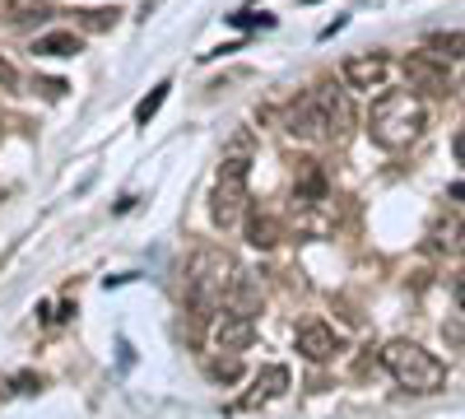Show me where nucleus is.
<instances>
[{
	"label": "nucleus",
	"mask_w": 465,
	"mask_h": 419,
	"mask_svg": "<svg viewBox=\"0 0 465 419\" xmlns=\"http://www.w3.org/2000/svg\"><path fill=\"white\" fill-rule=\"evenodd\" d=\"M252 164H256V140H252V131H238V135L223 145L219 177H214V192H210V219H214L219 228H232V224L242 219Z\"/></svg>",
	"instance_id": "obj_1"
},
{
	"label": "nucleus",
	"mask_w": 465,
	"mask_h": 419,
	"mask_svg": "<svg viewBox=\"0 0 465 419\" xmlns=\"http://www.w3.org/2000/svg\"><path fill=\"white\" fill-rule=\"evenodd\" d=\"M423 126H429V107H423L414 89L381 94L368 112V135L377 149H410L423 135Z\"/></svg>",
	"instance_id": "obj_2"
},
{
	"label": "nucleus",
	"mask_w": 465,
	"mask_h": 419,
	"mask_svg": "<svg viewBox=\"0 0 465 419\" xmlns=\"http://www.w3.org/2000/svg\"><path fill=\"white\" fill-rule=\"evenodd\" d=\"M232 271H238V261H232L228 252H219V247H205V252L191 256V265H186V308L201 326L223 308Z\"/></svg>",
	"instance_id": "obj_3"
},
{
	"label": "nucleus",
	"mask_w": 465,
	"mask_h": 419,
	"mask_svg": "<svg viewBox=\"0 0 465 419\" xmlns=\"http://www.w3.org/2000/svg\"><path fill=\"white\" fill-rule=\"evenodd\" d=\"M381 364L414 396H429V392H442L447 387V364L433 350H423L419 340H391V345L381 350Z\"/></svg>",
	"instance_id": "obj_4"
},
{
	"label": "nucleus",
	"mask_w": 465,
	"mask_h": 419,
	"mask_svg": "<svg viewBox=\"0 0 465 419\" xmlns=\"http://www.w3.org/2000/svg\"><path fill=\"white\" fill-rule=\"evenodd\" d=\"M307 103H312V112H317L322 140L344 145L349 131H354V103H349V89H340V85H317L312 94H307Z\"/></svg>",
	"instance_id": "obj_5"
},
{
	"label": "nucleus",
	"mask_w": 465,
	"mask_h": 419,
	"mask_svg": "<svg viewBox=\"0 0 465 419\" xmlns=\"http://www.w3.org/2000/svg\"><path fill=\"white\" fill-rule=\"evenodd\" d=\"M214 326H210V345L219 350V354H242V350H252V340H256V317H238V313H214L210 317Z\"/></svg>",
	"instance_id": "obj_6"
},
{
	"label": "nucleus",
	"mask_w": 465,
	"mask_h": 419,
	"mask_svg": "<svg viewBox=\"0 0 465 419\" xmlns=\"http://www.w3.org/2000/svg\"><path fill=\"white\" fill-rule=\"evenodd\" d=\"M340 75H344V89H381L386 75H391V61L381 52H363V56H349Z\"/></svg>",
	"instance_id": "obj_7"
},
{
	"label": "nucleus",
	"mask_w": 465,
	"mask_h": 419,
	"mask_svg": "<svg viewBox=\"0 0 465 419\" xmlns=\"http://www.w3.org/2000/svg\"><path fill=\"white\" fill-rule=\"evenodd\" d=\"M405 80H410V89H419V94H447V89H451L447 65L433 61L429 52H410V56H405Z\"/></svg>",
	"instance_id": "obj_8"
},
{
	"label": "nucleus",
	"mask_w": 465,
	"mask_h": 419,
	"mask_svg": "<svg viewBox=\"0 0 465 419\" xmlns=\"http://www.w3.org/2000/svg\"><path fill=\"white\" fill-rule=\"evenodd\" d=\"M298 354L307 364H331L340 354V335L326 322H307V326H298Z\"/></svg>",
	"instance_id": "obj_9"
},
{
	"label": "nucleus",
	"mask_w": 465,
	"mask_h": 419,
	"mask_svg": "<svg viewBox=\"0 0 465 419\" xmlns=\"http://www.w3.org/2000/svg\"><path fill=\"white\" fill-rule=\"evenodd\" d=\"M223 313H238V317H256L261 313V284L247 271H232L228 294H223Z\"/></svg>",
	"instance_id": "obj_10"
},
{
	"label": "nucleus",
	"mask_w": 465,
	"mask_h": 419,
	"mask_svg": "<svg viewBox=\"0 0 465 419\" xmlns=\"http://www.w3.org/2000/svg\"><path fill=\"white\" fill-rule=\"evenodd\" d=\"M284 392H289V368H284V364H270V368L256 373V383H252V392H247V405H265V401H275V396H284Z\"/></svg>",
	"instance_id": "obj_11"
},
{
	"label": "nucleus",
	"mask_w": 465,
	"mask_h": 419,
	"mask_svg": "<svg viewBox=\"0 0 465 419\" xmlns=\"http://www.w3.org/2000/svg\"><path fill=\"white\" fill-rule=\"evenodd\" d=\"M284 131L293 135V140H322V126H317V112H312V103H307V94L284 112Z\"/></svg>",
	"instance_id": "obj_12"
},
{
	"label": "nucleus",
	"mask_w": 465,
	"mask_h": 419,
	"mask_svg": "<svg viewBox=\"0 0 465 419\" xmlns=\"http://www.w3.org/2000/svg\"><path fill=\"white\" fill-rule=\"evenodd\" d=\"M33 52H37V56H80L84 43H80L74 33H43V37L33 43Z\"/></svg>",
	"instance_id": "obj_13"
},
{
	"label": "nucleus",
	"mask_w": 465,
	"mask_h": 419,
	"mask_svg": "<svg viewBox=\"0 0 465 419\" xmlns=\"http://www.w3.org/2000/svg\"><path fill=\"white\" fill-rule=\"evenodd\" d=\"M247 243H252V247H275V243H280V219L252 210V219H247Z\"/></svg>",
	"instance_id": "obj_14"
},
{
	"label": "nucleus",
	"mask_w": 465,
	"mask_h": 419,
	"mask_svg": "<svg viewBox=\"0 0 465 419\" xmlns=\"http://www.w3.org/2000/svg\"><path fill=\"white\" fill-rule=\"evenodd\" d=\"M56 5L52 0H5V19L10 24H33V19H47Z\"/></svg>",
	"instance_id": "obj_15"
},
{
	"label": "nucleus",
	"mask_w": 465,
	"mask_h": 419,
	"mask_svg": "<svg viewBox=\"0 0 465 419\" xmlns=\"http://www.w3.org/2000/svg\"><path fill=\"white\" fill-rule=\"evenodd\" d=\"M429 56L442 61V65H456V61H460V33H438V37H429Z\"/></svg>",
	"instance_id": "obj_16"
},
{
	"label": "nucleus",
	"mask_w": 465,
	"mask_h": 419,
	"mask_svg": "<svg viewBox=\"0 0 465 419\" xmlns=\"http://www.w3.org/2000/svg\"><path fill=\"white\" fill-rule=\"evenodd\" d=\"M205 373L214 377V383H238V377H242V354H214L205 364Z\"/></svg>",
	"instance_id": "obj_17"
},
{
	"label": "nucleus",
	"mask_w": 465,
	"mask_h": 419,
	"mask_svg": "<svg viewBox=\"0 0 465 419\" xmlns=\"http://www.w3.org/2000/svg\"><path fill=\"white\" fill-rule=\"evenodd\" d=\"M168 89H173V85L163 80V85H159V89H153L149 98H140V103H135V122H140V126H149L153 117H159V107H163V98H168Z\"/></svg>",
	"instance_id": "obj_18"
},
{
	"label": "nucleus",
	"mask_w": 465,
	"mask_h": 419,
	"mask_svg": "<svg viewBox=\"0 0 465 419\" xmlns=\"http://www.w3.org/2000/svg\"><path fill=\"white\" fill-rule=\"evenodd\" d=\"M116 15H122V10H80V15H74V19H80V28H89V33H103V28H112L116 24Z\"/></svg>",
	"instance_id": "obj_19"
},
{
	"label": "nucleus",
	"mask_w": 465,
	"mask_h": 419,
	"mask_svg": "<svg viewBox=\"0 0 465 419\" xmlns=\"http://www.w3.org/2000/svg\"><path fill=\"white\" fill-rule=\"evenodd\" d=\"M433 247H438V252H451V256H460V224H456V219H451V224H438Z\"/></svg>",
	"instance_id": "obj_20"
},
{
	"label": "nucleus",
	"mask_w": 465,
	"mask_h": 419,
	"mask_svg": "<svg viewBox=\"0 0 465 419\" xmlns=\"http://www.w3.org/2000/svg\"><path fill=\"white\" fill-rule=\"evenodd\" d=\"M228 19L238 24V28H256V24H261V28H270V15H252V10H242V15H228Z\"/></svg>",
	"instance_id": "obj_21"
},
{
	"label": "nucleus",
	"mask_w": 465,
	"mask_h": 419,
	"mask_svg": "<svg viewBox=\"0 0 465 419\" xmlns=\"http://www.w3.org/2000/svg\"><path fill=\"white\" fill-rule=\"evenodd\" d=\"M0 85H5V89H15V85H19V70H15L5 56H0Z\"/></svg>",
	"instance_id": "obj_22"
},
{
	"label": "nucleus",
	"mask_w": 465,
	"mask_h": 419,
	"mask_svg": "<svg viewBox=\"0 0 465 419\" xmlns=\"http://www.w3.org/2000/svg\"><path fill=\"white\" fill-rule=\"evenodd\" d=\"M307 5H317V0H307Z\"/></svg>",
	"instance_id": "obj_23"
}]
</instances>
